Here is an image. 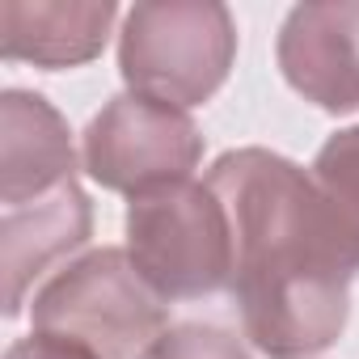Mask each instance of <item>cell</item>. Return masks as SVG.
Listing matches in <instances>:
<instances>
[{
  "label": "cell",
  "mask_w": 359,
  "mask_h": 359,
  "mask_svg": "<svg viewBox=\"0 0 359 359\" xmlns=\"http://www.w3.org/2000/svg\"><path fill=\"white\" fill-rule=\"evenodd\" d=\"M283 81L330 114L359 110V0L296 5L279 26Z\"/></svg>",
  "instance_id": "cell-6"
},
{
  "label": "cell",
  "mask_w": 359,
  "mask_h": 359,
  "mask_svg": "<svg viewBox=\"0 0 359 359\" xmlns=\"http://www.w3.org/2000/svg\"><path fill=\"white\" fill-rule=\"evenodd\" d=\"M237 60L233 13L216 0H144L123 22L118 72L131 93L165 106H203Z\"/></svg>",
  "instance_id": "cell-2"
},
{
  "label": "cell",
  "mask_w": 359,
  "mask_h": 359,
  "mask_svg": "<svg viewBox=\"0 0 359 359\" xmlns=\"http://www.w3.org/2000/svg\"><path fill=\"white\" fill-rule=\"evenodd\" d=\"M118 18L114 0H5L0 51L34 68H81L102 55Z\"/></svg>",
  "instance_id": "cell-9"
},
{
  "label": "cell",
  "mask_w": 359,
  "mask_h": 359,
  "mask_svg": "<svg viewBox=\"0 0 359 359\" xmlns=\"http://www.w3.org/2000/svg\"><path fill=\"white\" fill-rule=\"evenodd\" d=\"M76 182V152L64 114L26 89L0 97V208L34 203Z\"/></svg>",
  "instance_id": "cell-7"
},
{
  "label": "cell",
  "mask_w": 359,
  "mask_h": 359,
  "mask_svg": "<svg viewBox=\"0 0 359 359\" xmlns=\"http://www.w3.org/2000/svg\"><path fill=\"white\" fill-rule=\"evenodd\" d=\"M81 161L93 182L118 195H152L177 182H191L203 161V135L187 110L118 93L85 127Z\"/></svg>",
  "instance_id": "cell-5"
},
{
  "label": "cell",
  "mask_w": 359,
  "mask_h": 359,
  "mask_svg": "<svg viewBox=\"0 0 359 359\" xmlns=\"http://www.w3.org/2000/svg\"><path fill=\"white\" fill-rule=\"evenodd\" d=\"M34 330L72 338L97 359H144L169 330V300L148 287L127 250H89L39 287Z\"/></svg>",
  "instance_id": "cell-3"
},
{
  "label": "cell",
  "mask_w": 359,
  "mask_h": 359,
  "mask_svg": "<svg viewBox=\"0 0 359 359\" xmlns=\"http://www.w3.org/2000/svg\"><path fill=\"white\" fill-rule=\"evenodd\" d=\"M127 254L161 300H195L233 283V224L208 182L131 199Z\"/></svg>",
  "instance_id": "cell-4"
},
{
  "label": "cell",
  "mask_w": 359,
  "mask_h": 359,
  "mask_svg": "<svg viewBox=\"0 0 359 359\" xmlns=\"http://www.w3.org/2000/svg\"><path fill=\"white\" fill-rule=\"evenodd\" d=\"M5 359H97V355H93L89 346L72 342V338H60V334H43V330H34V334L18 338V342L5 351Z\"/></svg>",
  "instance_id": "cell-12"
},
{
  "label": "cell",
  "mask_w": 359,
  "mask_h": 359,
  "mask_svg": "<svg viewBox=\"0 0 359 359\" xmlns=\"http://www.w3.org/2000/svg\"><path fill=\"white\" fill-rule=\"evenodd\" d=\"M89 195L68 182L34 203L5 208L0 216V271H5V317H18L30 283L72 250L89 241Z\"/></svg>",
  "instance_id": "cell-8"
},
{
  "label": "cell",
  "mask_w": 359,
  "mask_h": 359,
  "mask_svg": "<svg viewBox=\"0 0 359 359\" xmlns=\"http://www.w3.org/2000/svg\"><path fill=\"white\" fill-rule=\"evenodd\" d=\"M313 182L330 195V203L359 224V127L334 131L313 156Z\"/></svg>",
  "instance_id": "cell-10"
},
{
  "label": "cell",
  "mask_w": 359,
  "mask_h": 359,
  "mask_svg": "<svg viewBox=\"0 0 359 359\" xmlns=\"http://www.w3.org/2000/svg\"><path fill=\"white\" fill-rule=\"evenodd\" d=\"M233 224V300L245 338L271 359H309L338 342L359 275V224L296 161L271 148L224 152L208 169Z\"/></svg>",
  "instance_id": "cell-1"
},
{
  "label": "cell",
  "mask_w": 359,
  "mask_h": 359,
  "mask_svg": "<svg viewBox=\"0 0 359 359\" xmlns=\"http://www.w3.org/2000/svg\"><path fill=\"white\" fill-rule=\"evenodd\" d=\"M144 359H250L245 342L237 334H229L224 325H208V321H182L169 325Z\"/></svg>",
  "instance_id": "cell-11"
}]
</instances>
